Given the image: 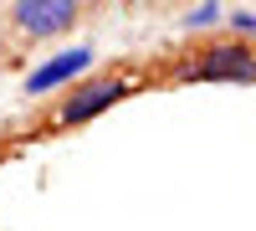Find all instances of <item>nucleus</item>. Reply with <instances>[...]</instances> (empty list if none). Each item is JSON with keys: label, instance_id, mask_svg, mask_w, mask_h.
Returning <instances> with one entry per match:
<instances>
[{"label": "nucleus", "instance_id": "6e6552de", "mask_svg": "<svg viewBox=\"0 0 256 231\" xmlns=\"http://www.w3.org/2000/svg\"><path fill=\"white\" fill-rule=\"evenodd\" d=\"M82 6H98V0H82Z\"/></svg>", "mask_w": 256, "mask_h": 231}, {"label": "nucleus", "instance_id": "20e7f679", "mask_svg": "<svg viewBox=\"0 0 256 231\" xmlns=\"http://www.w3.org/2000/svg\"><path fill=\"white\" fill-rule=\"evenodd\" d=\"M92 67V52L88 47H72V52H56L46 57L36 72H26V93L31 98H46V93H62V88H72V82H82Z\"/></svg>", "mask_w": 256, "mask_h": 231}, {"label": "nucleus", "instance_id": "423d86ee", "mask_svg": "<svg viewBox=\"0 0 256 231\" xmlns=\"http://www.w3.org/2000/svg\"><path fill=\"white\" fill-rule=\"evenodd\" d=\"M226 31H230V36H241V41H256V11H246V6L226 11Z\"/></svg>", "mask_w": 256, "mask_h": 231}, {"label": "nucleus", "instance_id": "39448f33", "mask_svg": "<svg viewBox=\"0 0 256 231\" xmlns=\"http://www.w3.org/2000/svg\"><path fill=\"white\" fill-rule=\"evenodd\" d=\"M205 26H226V11L216 6V0H200V6L184 16V31H205Z\"/></svg>", "mask_w": 256, "mask_h": 231}, {"label": "nucleus", "instance_id": "0eeeda50", "mask_svg": "<svg viewBox=\"0 0 256 231\" xmlns=\"http://www.w3.org/2000/svg\"><path fill=\"white\" fill-rule=\"evenodd\" d=\"M0 57H6V26H0Z\"/></svg>", "mask_w": 256, "mask_h": 231}, {"label": "nucleus", "instance_id": "7ed1b4c3", "mask_svg": "<svg viewBox=\"0 0 256 231\" xmlns=\"http://www.w3.org/2000/svg\"><path fill=\"white\" fill-rule=\"evenodd\" d=\"M82 16V0H10V31L26 36V41H52V36H67Z\"/></svg>", "mask_w": 256, "mask_h": 231}, {"label": "nucleus", "instance_id": "f257e3e1", "mask_svg": "<svg viewBox=\"0 0 256 231\" xmlns=\"http://www.w3.org/2000/svg\"><path fill=\"white\" fill-rule=\"evenodd\" d=\"M174 82H256V41L241 36L200 41L174 67Z\"/></svg>", "mask_w": 256, "mask_h": 231}, {"label": "nucleus", "instance_id": "f03ea898", "mask_svg": "<svg viewBox=\"0 0 256 231\" xmlns=\"http://www.w3.org/2000/svg\"><path fill=\"white\" fill-rule=\"evenodd\" d=\"M128 93H134V82H128L123 72L82 77V82H72V88L62 93V103H56L52 118H46V129H82V123H92L98 113H108L113 103H123Z\"/></svg>", "mask_w": 256, "mask_h": 231}]
</instances>
